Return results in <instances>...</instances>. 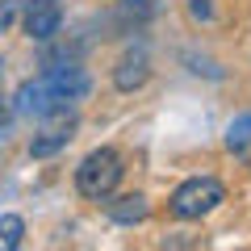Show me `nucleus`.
Listing matches in <instances>:
<instances>
[{
    "mask_svg": "<svg viewBox=\"0 0 251 251\" xmlns=\"http://www.w3.org/2000/svg\"><path fill=\"white\" fill-rule=\"evenodd\" d=\"M67 130H46L42 138H34V143H29V155H34V159H46V155H54V151H63V147H67Z\"/></svg>",
    "mask_w": 251,
    "mask_h": 251,
    "instance_id": "0eeeda50",
    "label": "nucleus"
},
{
    "mask_svg": "<svg viewBox=\"0 0 251 251\" xmlns=\"http://www.w3.org/2000/svg\"><path fill=\"white\" fill-rule=\"evenodd\" d=\"M88 88H92L88 72H80V67H50L46 75L17 88V113H42V117L63 113L72 100L88 97Z\"/></svg>",
    "mask_w": 251,
    "mask_h": 251,
    "instance_id": "f257e3e1",
    "label": "nucleus"
},
{
    "mask_svg": "<svg viewBox=\"0 0 251 251\" xmlns=\"http://www.w3.org/2000/svg\"><path fill=\"white\" fill-rule=\"evenodd\" d=\"M13 17H17V0H0V34L13 25Z\"/></svg>",
    "mask_w": 251,
    "mask_h": 251,
    "instance_id": "9b49d317",
    "label": "nucleus"
},
{
    "mask_svg": "<svg viewBox=\"0 0 251 251\" xmlns=\"http://www.w3.org/2000/svg\"><path fill=\"white\" fill-rule=\"evenodd\" d=\"M105 214L113 218L117 226H134V222H147V214H151V201L143 197V193H126V197H105Z\"/></svg>",
    "mask_w": 251,
    "mask_h": 251,
    "instance_id": "423d86ee",
    "label": "nucleus"
},
{
    "mask_svg": "<svg viewBox=\"0 0 251 251\" xmlns=\"http://www.w3.org/2000/svg\"><path fill=\"white\" fill-rule=\"evenodd\" d=\"M0 126H4V100H0Z\"/></svg>",
    "mask_w": 251,
    "mask_h": 251,
    "instance_id": "f8f14e48",
    "label": "nucleus"
},
{
    "mask_svg": "<svg viewBox=\"0 0 251 251\" xmlns=\"http://www.w3.org/2000/svg\"><path fill=\"white\" fill-rule=\"evenodd\" d=\"M122 176H126L122 155H117L113 147H97V151H88L80 159V168H75V193L88 197V201H105L109 193L122 184Z\"/></svg>",
    "mask_w": 251,
    "mask_h": 251,
    "instance_id": "f03ea898",
    "label": "nucleus"
},
{
    "mask_svg": "<svg viewBox=\"0 0 251 251\" xmlns=\"http://www.w3.org/2000/svg\"><path fill=\"white\" fill-rule=\"evenodd\" d=\"M63 25V4L59 0H29L25 4V34L38 38V42H46V38H54Z\"/></svg>",
    "mask_w": 251,
    "mask_h": 251,
    "instance_id": "20e7f679",
    "label": "nucleus"
},
{
    "mask_svg": "<svg viewBox=\"0 0 251 251\" xmlns=\"http://www.w3.org/2000/svg\"><path fill=\"white\" fill-rule=\"evenodd\" d=\"M226 201V188H222V180H214V176H188L184 184L172 193V201H168V209H172V218H180V222H193V218H205V214H214L218 205Z\"/></svg>",
    "mask_w": 251,
    "mask_h": 251,
    "instance_id": "7ed1b4c3",
    "label": "nucleus"
},
{
    "mask_svg": "<svg viewBox=\"0 0 251 251\" xmlns=\"http://www.w3.org/2000/svg\"><path fill=\"white\" fill-rule=\"evenodd\" d=\"M226 147H230V151H247L251 147V113L234 117V122L226 126Z\"/></svg>",
    "mask_w": 251,
    "mask_h": 251,
    "instance_id": "1a4fd4ad",
    "label": "nucleus"
},
{
    "mask_svg": "<svg viewBox=\"0 0 251 251\" xmlns=\"http://www.w3.org/2000/svg\"><path fill=\"white\" fill-rule=\"evenodd\" d=\"M21 234H25V222H21L17 214L0 218V251H17L21 247Z\"/></svg>",
    "mask_w": 251,
    "mask_h": 251,
    "instance_id": "6e6552de",
    "label": "nucleus"
},
{
    "mask_svg": "<svg viewBox=\"0 0 251 251\" xmlns=\"http://www.w3.org/2000/svg\"><path fill=\"white\" fill-rule=\"evenodd\" d=\"M147 80H151V59H147V50L143 46L126 50L122 59H117V67H113V88L117 92H134V88H143Z\"/></svg>",
    "mask_w": 251,
    "mask_h": 251,
    "instance_id": "39448f33",
    "label": "nucleus"
},
{
    "mask_svg": "<svg viewBox=\"0 0 251 251\" xmlns=\"http://www.w3.org/2000/svg\"><path fill=\"white\" fill-rule=\"evenodd\" d=\"M188 17L193 21H214V4L209 0H188Z\"/></svg>",
    "mask_w": 251,
    "mask_h": 251,
    "instance_id": "9d476101",
    "label": "nucleus"
}]
</instances>
